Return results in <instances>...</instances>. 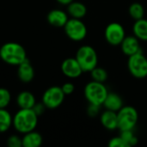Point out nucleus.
I'll return each mask as SVG.
<instances>
[{
  "label": "nucleus",
  "instance_id": "nucleus-1",
  "mask_svg": "<svg viewBox=\"0 0 147 147\" xmlns=\"http://www.w3.org/2000/svg\"><path fill=\"white\" fill-rule=\"evenodd\" d=\"M38 115L32 109H20L13 117V127L20 134L34 131L38 123Z\"/></svg>",
  "mask_w": 147,
  "mask_h": 147
},
{
  "label": "nucleus",
  "instance_id": "nucleus-2",
  "mask_svg": "<svg viewBox=\"0 0 147 147\" xmlns=\"http://www.w3.org/2000/svg\"><path fill=\"white\" fill-rule=\"evenodd\" d=\"M1 59L10 65H18L27 59L25 48L16 42H7L0 47Z\"/></svg>",
  "mask_w": 147,
  "mask_h": 147
},
{
  "label": "nucleus",
  "instance_id": "nucleus-3",
  "mask_svg": "<svg viewBox=\"0 0 147 147\" xmlns=\"http://www.w3.org/2000/svg\"><path fill=\"white\" fill-rule=\"evenodd\" d=\"M75 58L82 67L84 72H90L96 66H97V53L90 46L84 45L80 47L77 51Z\"/></svg>",
  "mask_w": 147,
  "mask_h": 147
},
{
  "label": "nucleus",
  "instance_id": "nucleus-4",
  "mask_svg": "<svg viewBox=\"0 0 147 147\" xmlns=\"http://www.w3.org/2000/svg\"><path fill=\"white\" fill-rule=\"evenodd\" d=\"M109 94L108 89L103 83L92 80L84 88V96L89 103L102 106Z\"/></svg>",
  "mask_w": 147,
  "mask_h": 147
},
{
  "label": "nucleus",
  "instance_id": "nucleus-5",
  "mask_svg": "<svg viewBox=\"0 0 147 147\" xmlns=\"http://www.w3.org/2000/svg\"><path fill=\"white\" fill-rule=\"evenodd\" d=\"M118 118V129L121 131L134 130L139 115L137 110L132 106H123L117 112Z\"/></svg>",
  "mask_w": 147,
  "mask_h": 147
},
{
  "label": "nucleus",
  "instance_id": "nucleus-6",
  "mask_svg": "<svg viewBox=\"0 0 147 147\" xmlns=\"http://www.w3.org/2000/svg\"><path fill=\"white\" fill-rule=\"evenodd\" d=\"M127 68L133 77L136 78H146L147 58L142 52L129 56L127 60Z\"/></svg>",
  "mask_w": 147,
  "mask_h": 147
},
{
  "label": "nucleus",
  "instance_id": "nucleus-7",
  "mask_svg": "<svg viewBox=\"0 0 147 147\" xmlns=\"http://www.w3.org/2000/svg\"><path fill=\"white\" fill-rule=\"evenodd\" d=\"M65 34L74 41H81L87 35V27L81 19L71 18L64 26Z\"/></svg>",
  "mask_w": 147,
  "mask_h": 147
},
{
  "label": "nucleus",
  "instance_id": "nucleus-8",
  "mask_svg": "<svg viewBox=\"0 0 147 147\" xmlns=\"http://www.w3.org/2000/svg\"><path fill=\"white\" fill-rule=\"evenodd\" d=\"M65 95L61 87L52 86L45 90L42 95V102L47 109H54L59 108L64 102Z\"/></svg>",
  "mask_w": 147,
  "mask_h": 147
},
{
  "label": "nucleus",
  "instance_id": "nucleus-9",
  "mask_svg": "<svg viewBox=\"0 0 147 147\" xmlns=\"http://www.w3.org/2000/svg\"><path fill=\"white\" fill-rule=\"evenodd\" d=\"M104 36L108 43L110 45L120 46L126 37V33L121 24L118 22H111L106 27Z\"/></svg>",
  "mask_w": 147,
  "mask_h": 147
},
{
  "label": "nucleus",
  "instance_id": "nucleus-10",
  "mask_svg": "<svg viewBox=\"0 0 147 147\" xmlns=\"http://www.w3.org/2000/svg\"><path fill=\"white\" fill-rule=\"evenodd\" d=\"M61 71L65 76L70 78H77L84 72L76 58H67L61 64Z\"/></svg>",
  "mask_w": 147,
  "mask_h": 147
},
{
  "label": "nucleus",
  "instance_id": "nucleus-11",
  "mask_svg": "<svg viewBox=\"0 0 147 147\" xmlns=\"http://www.w3.org/2000/svg\"><path fill=\"white\" fill-rule=\"evenodd\" d=\"M120 46L121 47L122 53L128 57L141 52L140 40L134 35L126 36Z\"/></svg>",
  "mask_w": 147,
  "mask_h": 147
},
{
  "label": "nucleus",
  "instance_id": "nucleus-12",
  "mask_svg": "<svg viewBox=\"0 0 147 147\" xmlns=\"http://www.w3.org/2000/svg\"><path fill=\"white\" fill-rule=\"evenodd\" d=\"M17 77L22 83H29L34 79V69L28 58L17 65Z\"/></svg>",
  "mask_w": 147,
  "mask_h": 147
},
{
  "label": "nucleus",
  "instance_id": "nucleus-13",
  "mask_svg": "<svg viewBox=\"0 0 147 147\" xmlns=\"http://www.w3.org/2000/svg\"><path fill=\"white\" fill-rule=\"evenodd\" d=\"M68 19L69 18L67 13L58 9L49 11L47 16V20L48 23L56 28H64Z\"/></svg>",
  "mask_w": 147,
  "mask_h": 147
},
{
  "label": "nucleus",
  "instance_id": "nucleus-14",
  "mask_svg": "<svg viewBox=\"0 0 147 147\" xmlns=\"http://www.w3.org/2000/svg\"><path fill=\"white\" fill-rule=\"evenodd\" d=\"M101 123L108 130L118 129V118L117 112L106 109L101 115Z\"/></svg>",
  "mask_w": 147,
  "mask_h": 147
},
{
  "label": "nucleus",
  "instance_id": "nucleus-15",
  "mask_svg": "<svg viewBox=\"0 0 147 147\" xmlns=\"http://www.w3.org/2000/svg\"><path fill=\"white\" fill-rule=\"evenodd\" d=\"M35 103L36 99L34 95L28 90L20 92L16 97V104L19 109H32Z\"/></svg>",
  "mask_w": 147,
  "mask_h": 147
},
{
  "label": "nucleus",
  "instance_id": "nucleus-16",
  "mask_svg": "<svg viewBox=\"0 0 147 147\" xmlns=\"http://www.w3.org/2000/svg\"><path fill=\"white\" fill-rule=\"evenodd\" d=\"M67 12L71 18L82 19L87 14V7L81 2L72 1L67 5Z\"/></svg>",
  "mask_w": 147,
  "mask_h": 147
},
{
  "label": "nucleus",
  "instance_id": "nucleus-17",
  "mask_svg": "<svg viewBox=\"0 0 147 147\" xmlns=\"http://www.w3.org/2000/svg\"><path fill=\"white\" fill-rule=\"evenodd\" d=\"M22 140V147H39L42 145L43 138L40 133L34 130L24 134Z\"/></svg>",
  "mask_w": 147,
  "mask_h": 147
},
{
  "label": "nucleus",
  "instance_id": "nucleus-18",
  "mask_svg": "<svg viewBox=\"0 0 147 147\" xmlns=\"http://www.w3.org/2000/svg\"><path fill=\"white\" fill-rule=\"evenodd\" d=\"M102 105L108 110L118 112L123 107V101L118 94L113 93V92H111V93L109 92Z\"/></svg>",
  "mask_w": 147,
  "mask_h": 147
},
{
  "label": "nucleus",
  "instance_id": "nucleus-19",
  "mask_svg": "<svg viewBox=\"0 0 147 147\" xmlns=\"http://www.w3.org/2000/svg\"><path fill=\"white\" fill-rule=\"evenodd\" d=\"M133 31L134 36H136L140 40L147 41V20L145 18H141L140 20H136Z\"/></svg>",
  "mask_w": 147,
  "mask_h": 147
},
{
  "label": "nucleus",
  "instance_id": "nucleus-20",
  "mask_svg": "<svg viewBox=\"0 0 147 147\" xmlns=\"http://www.w3.org/2000/svg\"><path fill=\"white\" fill-rule=\"evenodd\" d=\"M13 124V118L6 109H0V134L7 132Z\"/></svg>",
  "mask_w": 147,
  "mask_h": 147
},
{
  "label": "nucleus",
  "instance_id": "nucleus-21",
  "mask_svg": "<svg viewBox=\"0 0 147 147\" xmlns=\"http://www.w3.org/2000/svg\"><path fill=\"white\" fill-rule=\"evenodd\" d=\"M128 12L130 16L136 20H140L141 18H144L145 16V9L141 3H133L128 9Z\"/></svg>",
  "mask_w": 147,
  "mask_h": 147
},
{
  "label": "nucleus",
  "instance_id": "nucleus-22",
  "mask_svg": "<svg viewBox=\"0 0 147 147\" xmlns=\"http://www.w3.org/2000/svg\"><path fill=\"white\" fill-rule=\"evenodd\" d=\"M121 139L123 140L126 147L134 146L138 144L139 140L136 137V135L134 134V130H127V131H121Z\"/></svg>",
  "mask_w": 147,
  "mask_h": 147
},
{
  "label": "nucleus",
  "instance_id": "nucleus-23",
  "mask_svg": "<svg viewBox=\"0 0 147 147\" xmlns=\"http://www.w3.org/2000/svg\"><path fill=\"white\" fill-rule=\"evenodd\" d=\"M90 75L92 78V80L100 82V83H104L108 79V72L105 69L102 67L96 66L91 71Z\"/></svg>",
  "mask_w": 147,
  "mask_h": 147
},
{
  "label": "nucleus",
  "instance_id": "nucleus-24",
  "mask_svg": "<svg viewBox=\"0 0 147 147\" xmlns=\"http://www.w3.org/2000/svg\"><path fill=\"white\" fill-rule=\"evenodd\" d=\"M11 100L10 92L5 88H0V109H6Z\"/></svg>",
  "mask_w": 147,
  "mask_h": 147
},
{
  "label": "nucleus",
  "instance_id": "nucleus-25",
  "mask_svg": "<svg viewBox=\"0 0 147 147\" xmlns=\"http://www.w3.org/2000/svg\"><path fill=\"white\" fill-rule=\"evenodd\" d=\"M7 146L9 147H22V140L17 135H10L7 140Z\"/></svg>",
  "mask_w": 147,
  "mask_h": 147
},
{
  "label": "nucleus",
  "instance_id": "nucleus-26",
  "mask_svg": "<svg viewBox=\"0 0 147 147\" xmlns=\"http://www.w3.org/2000/svg\"><path fill=\"white\" fill-rule=\"evenodd\" d=\"M109 147H126L125 143L123 140L121 139V136L114 137L112 138L109 142Z\"/></svg>",
  "mask_w": 147,
  "mask_h": 147
},
{
  "label": "nucleus",
  "instance_id": "nucleus-27",
  "mask_svg": "<svg viewBox=\"0 0 147 147\" xmlns=\"http://www.w3.org/2000/svg\"><path fill=\"white\" fill-rule=\"evenodd\" d=\"M99 111H100V106L96 105V104L90 103V105L87 109V114L90 117H96V115H98Z\"/></svg>",
  "mask_w": 147,
  "mask_h": 147
},
{
  "label": "nucleus",
  "instance_id": "nucleus-28",
  "mask_svg": "<svg viewBox=\"0 0 147 147\" xmlns=\"http://www.w3.org/2000/svg\"><path fill=\"white\" fill-rule=\"evenodd\" d=\"M61 89L64 92V94L65 96H68V95H71L74 92L75 90V86L72 83H70V82H67V83H65L62 86H61Z\"/></svg>",
  "mask_w": 147,
  "mask_h": 147
},
{
  "label": "nucleus",
  "instance_id": "nucleus-29",
  "mask_svg": "<svg viewBox=\"0 0 147 147\" xmlns=\"http://www.w3.org/2000/svg\"><path fill=\"white\" fill-rule=\"evenodd\" d=\"M47 109V108H46V106L43 104L42 102H36V103L34 104V106L32 108V109L35 112V114H36L38 116L43 115V113L45 112V109Z\"/></svg>",
  "mask_w": 147,
  "mask_h": 147
},
{
  "label": "nucleus",
  "instance_id": "nucleus-30",
  "mask_svg": "<svg viewBox=\"0 0 147 147\" xmlns=\"http://www.w3.org/2000/svg\"><path fill=\"white\" fill-rule=\"evenodd\" d=\"M58 3H59L60 4H63V5H68L70 3H71L72 1L74 0H56Z\"/></svg>",
  "mask_w": 147,
  "mask_h": 147
}]
</instances>
